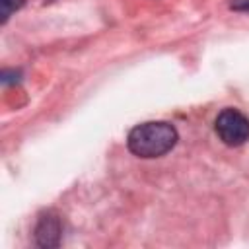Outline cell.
<instances>
[{
    "label": "cell",
    "mask_w": 249,
    "mask_h": 249,
    "mask_svg": "<svg viewBox=\"0 0 249 249\" xmlns=\"http://www.w3.org/2000/svg\"><path fill=\"white\" fill-rule=\"evenodd\" d=\"M177 130L165 121H148L136 124L128 136L126 146L138 158H160L177 144Z\"/></svg>",
    "instance_id": "6da1fadb"
},
{
    "label": "cell",
    "mask_w": 249,
    "mask_h": 249,
    "mask_svg": "<svg viewBox=\"0 0 249 249\" xmlns=\"http://www.w3.org/2000/svg\"><path fill=\"white\" fill-rule=\"evenodd\" d=\"M214 130L224 144L241 146L243 142L249 140V119L241 111L228 107L216 117Z\"/></svg>",
    "instance_id": "7a4b0ae2"
},
{
    "label": "cell",
    "mask_w": 249,
    "mask_h": 249,
    "mask_svg": "<svg viewBox=\"0 0 249 249\" xmlns=\"http://www.w3.org/2000/svg\"><path fill=\"white\" fill-rule=\"evenodd\" d=\"M62 237V224L60 218L54 212H45L39 216L37 226H35V241L39 247L53 249L60 245Z\"/></svg>",
    "instance_id": "3957f363"
},
{
    "label": "cell",
    "mask_w": 249,
    "mask_h": 249,
    "mask_svg": "<svg viewBox=\"0 0 249 249\" xmlns=\"http://www.w3.org/2000/svg\"><path fill=\"white\" fill-rule=\"evenodd\" d=\"M23 6V0H0V16H2V23L8 21V18L19 10Z\"/></svg>",
    "instance_id": "277c9868"
},
{
    "label": "cell",
    "mask_w": 249,
    "mask_h": 249,
    "mask_svg": "<svg viewBox=\"0 0 249 249\" xmlns=\"http://www.w3.org/2000/svg\"><path fill=\"white\" fill-rule=\"evenodd\" d=\"M230 8L235 12H249V0H231Z\"/></svg>",
    "instance_id": "5b68a950"
},
{
    "label": "cell",
    "mask_w": 249,
    "mask_h": 249,
    "mask_svg": "<svg viewBox=\"0 0 249 249\" xmlns=\"http://www.w3.org/2000/svg\"><path fill=\"white\" fill-rule=\"evenodd\" d=\"M18 76H19V72H16V70H12V72L4 70L2 72V84H14V82H18Z\"/></svg>",
    "instance_id": "8992f818"
}]
</instances>
